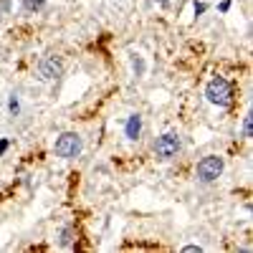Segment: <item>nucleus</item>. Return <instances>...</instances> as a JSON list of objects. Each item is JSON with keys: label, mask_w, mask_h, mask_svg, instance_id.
<instances>
[{"label": "nucleus", "mask_w": 253, "mask_h": 253, "mask_svg": "<svg viewBox=\"0 0 253 253\" xmlns=\"http://www.w3.org/2000/svg\"><path fill=\"white\" fill-rule=\"evenodd\" d=\"M205 96H208L210 104H215V107H230V104H233V86H230L223 76H215L208 84Z\"/></svg>", "instance_id": "obj_1"}, {"label": "nucleus", "mask_w": 253, "mask_h": 253, "mask_svg": "<svg viewBox=\"0 0 253 253\" xmlns=\"http://www.w3.org/2000/svg\"><path fill=\"white\" fill-rule=\"evenodd\" d=\"M84 150V142L76 132H66V134H61L53 144V152L61 157V160H76Z\"/></svg>", "instance_id": "obj_2"}, {"label": "nucleus", "mask_w": 253, "mask_h": 253, "mask_svg": "<svg viewBox=\"0 0 253 253\" xmlns=\"http://www.w3.org/2000/svg\"><path fill=\"white\" fill-rule=\"evenodd\" d=\"M223 167H225V162H223V157H218V155H208V157H203L200 162H198V180L200 182H215L220 175H223Z\"/></svg>", "instance_id": "obj_3"}, {"label": "nucleus", "mask_w": 253, "mask_h": 253, "mask_svg": "<svg viewBox=\"0 0 253 253\" xmlns=\"http://www.w3.org/2000/svg\"><path fill=\"white\" fill-rule=\"evenodd\" d=\"M180 152V137L177 134H162L155 142V155L160 160H172Z\"/></svg>", "instance_id": "obj_4"}, {"label": "nucleus", "mask_w": 253, "mask_h": 253, "mask_svg": "<svg viewBox=\"0 0 253 253\" xmlns=\"http://www.w3.org/2000/svg\"><path fill=\"white\" fill-rule=\"evenodd\" d=\"M63 74V61L58 56H46L43 61L38 63V76L43 81H53Z\"/></svg>", "instance_id": "obj_5"}, {"label": "nucleus", "mask_w": 253, "mask_h": 253, "mask_svg": "<svg viewBox=\"0 0 253 253\" xmlns=\"http://www.w3.org/2000/svg\"><path fill=\"white\" fill-rule=\"evenodd\" d=\"M126 139H139V132H142V117L139 114H132L129 119H126Z\"/></svg>", "instance_id": "obj_6"}, {"label": "nucleus", "mask_w": 253, "mask_h": 253, "mask_svg": "<svg viewBox=\"0 0 253 253\" xmlns=\"http://www.w3.org/2000/svg\"><path fill=\"white\" fill-rule=\"evenodd\" d=\"M74 236H76V230H74L71 225H66V228L58 233V246H61V248H69V246L74 243Z\"/></svg>", "instance_id": "obj_7"}, {"label": "nucleus", "mask_w": 253, "mask_h": 253, "mask_svg": "<svg viewBox=\"0 0 253 253\" xmlns=\"http://www.w3.org/2000/svg\"><path fill=\"white\" fill-rule=\"evenodd\" d=\"M43 5H46V0H23V8L28 13H36V10H41Z\"/></svg>", "instance_id": "obj_8"}, {"label": "nucleus", "mask_w": 253, "mask_h": 253, "mask_svg": "<svg viewBox=\"0 0 253 253\" xmlns=\"http://www.w3.org/2000/svg\"><path fill=\"white\" fill-rule=\"evenodd\" d=\"M243 137H246V139H251V117H246V119H243Z\"/></svg>", "instance_id": "obj_9"}, {"label": "nucleus", "mask_w": 253, "mask_h": 253, "mask_svg": "<svg viewBox=\"0 0 253 253\" xmlns=\"http://www.w3.org/2000/svg\"><path fill=\"white\" fill-rule=\"evenodd\" d=\"M182 251H185V253H200L203 248H200V246H185Z\"/></svg>", "instance_id": "obj_10"}, {"label": "nucleus", "mask_w": 253, "mask_h": 253, "mask_svg": "<svg viewBox=\"0 0 253 253\" xmlns=\"http://www.w3.org/2000/svg\"><path fill=\"white\" fill-rule=\"evenodd\" d=\"M18 109H20V107H18V99L13 96V99H10V112H13V114H18Z\"/></svg>", "instance_id": "obj_11"}, {"label": "nucleus", "mask_w": 253, "mask_h": 253, "mask_svg": "<svg viewBox=\"0 0 253 253\" xmlns=\"http://www.w3.org/2000/svg\"><path fill=\"white\" fill-rule=\"evenodd\" d=\"M8 150V139H0V155H3Z\"/></svg>", "instance_id": "obj_12"}, {"label": "nucleus", "mask_w": 253, "mask_h": 253, "mask_svg": "<svg viewBox=\"0 0 253 253\" xmlns=\"http://www.w3.org/2000/svg\"><path fill=\"white\" fill-rule=\"evenodd\" d=\"M195 13H205V5L203 3H195Z\"/></svg>", "instance_id": "obj_13"}, {"label": "nucleus", "mask_w": 253, "mask_h": 253, "mask_svg": "<svg viewBox=\"0 0 253 253\" xmlns=\"http://www.w3.org/2000/svg\"><path fill=\"white\" fill-rule=\"evenodd\" d=\"M160 3H162V5H167V3H170V0H160Z\"/></svg>", "instance_id": "obj_14"}]
</instances>
